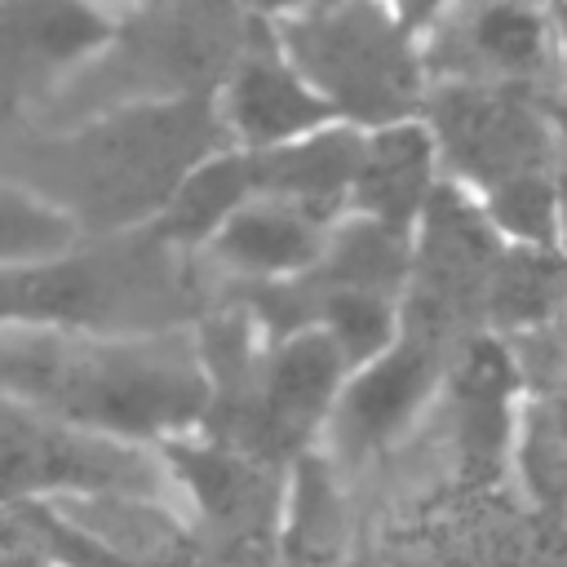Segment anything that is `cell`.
Returning a JSON list of instances; mask_svg holds the SVG:
<instances>
[{"instance_id":"obj_1","label":"cell","mask_w":567,"mask_h":567,"mask_svg":"<svg viewBox=\"0 0 567 567\" xmlns=\"http://www.w3.org/2000/svg\"><path fill=\"white\" fill-rule=\"evenodd\" d=\"M0 394L142 447L195 434L208 408L195 328L93 337L0 323Z\"/></svg>"},{"instance_id":"obj_2","label":"cell","mask_w":567,"mask_h":567,"mask_svg":"<svg viewBox=\"0 0 567 567\" xmlns=\"http://www.w3.org/2000/svg\"><path fill=\"white\" fill-rule=\"evenodd\" d=\"M221 306L204 252L164 244L151 226L80 235L66 252L0 270V323L137 337L195 328Z\"/></svg>"},{"instance_id":"obj_3","label":"cell","mask_w":567,"mask_h":567,"mask_svg":"<svg viewBox=\"0 0 567 567\" xmlns=\"http://www.w3.org/2000/svg\"><path fill=\"white\" fill-rule=\"evenodd\" d=\"M230 146L213 93L133 102L80 120L71 137L53 142V190L80 235H111L146 226L190 164Z\"/></svg>"},{"instance_id":"obj_4","label":"cell","mask_w":567,"mask_h":567,"mask_svg":"<svg viewBox=\"0 0 567 567\" xmlns=\"http://www.w3.org/2000/svg\"><path fill=\"white\" fill-rule=\"evenodd\" d=\"M257 18L235 0H142L120 9L111 40L89 58L53 97L75 120L133 106L213 93ZM49 97V102H53Z\"/></svg>"},{"instance_id":"obj_5","label":"cell","mask_w":567,"mask_h":567,"mask_svg":"<svg viewBox=\"0 0 567 567\" xmlns=\"http://www.w3.org/2000/svg\"><path fill=\"white\" fill-rule=\"evenodd\" d=\"M270 35L332 120L381 128L421 115L430 89L421 40L385 0H328L270 22Z\"/></svg>"},{"instance_id":"obj_6","label":"cell","mask_w":567,"mask_h":567,"mask_svg":"<svg viewBox=\"0 0 567 567\" xmlns=\"http://www.w3.org/2000/svg\"><path fill=\"white\" fill-rule=\"evenodd\" d=\"M97 492L164 501L177 487L159 447L120 443L0 394V509Z\"/></svg>"},{"instance_id":"obj_7","label":"cell","mask_w":567,"mask_h":567,"mask_svg":"<svg viewBox=\"0 0 567 567\" xmlns=\"http://www.w3.org/2000/svg\"><path fill=\"white\" fill-rule=\"evenodd\" d=\"M421 124L434 137L443 177L470 195H483L523 173L554 168L563 142L549 120V97L509 84L430 80Z\"/></svg>"},{"instance_id":"obj_8","label":"cell","mask_w":567,"mask_h":567,"mask_svg":"<svg viewBox=\"0 0 567 567\" xmlns=\"http://www.w3.org/2000/svg\"><path fill=\"white\" fill-rule=\"evenodd\" d=\"M501 248L478 199L443 177L412 230V275L399 297L403 332L461 354L483 328V288Z\"/></svg>"},{"instance_id":"obj_9","label":"cell","mask_w":567,"mask_h":567,"mask_svg":"<svg viewBox=\"0 0 567 567\" xmlns=\"http://www.w3.org/2000/svg\"><path fill=\"white\" fill-rule=\"evenodd\" d=\"M425 80L509 84L549 97L563 80V53L549 0H452L421 35Z\"/></svg>"},{"instance_id":"obj_10","label":"cell","mask_w":567,"mask_h":567,"mask_svg":"<svg viewBox=\"0 0 567 567\" xmlns=\"http://www.w3.org/2000/svg\"><path fill=\"white\" fill-rule=\"evenodd\" d=\"M341 381H346V363L319 328L266 346L248 412L235 439L221 447L288 470L301 452L315 447V439H323Z\"/></svg>"},{"instance_id":"obj_11","label":"cell","mask_w":567,"mask_h":567,"mask_svg":"<svg viewBox=\"0 0 567 567\" xmlns=\"http://www.w3.org/2000/svg\"><path fill=\"white\" fill-rule=\"evenodd\" d=\"M115 18L97 0H0V120L49 102L97 58Z\"/></svg>"},{"instance_id":"obj_12","label":"cell","mask_w":567,"mask_h":567,"mask_svg":"<svg viewBox=\"0 0 567 567\" xmlns=\"http://www.w3.org/2000/svg\"><path fill=\"white\" fill-rule=\"evenodd\" d=\"M452 359L456 354H447L443 346L399 332V341L381 359L346 372L332 416L323 425L332 461L337 456L363 461V456L381 452L385 443H394L412 425V416L425 408V399L447 381Z\"/></svg>"},{"instance_id":"obj_13","label":"cell","mask_w":567,"mask_h":567,"mask_svg":"<svg viewBox=\"0 0 567 567\" xmlns=\"http://www.w3.org/2000/svg\"><path fill=\"white\" fill-rule=\"evenodd\" d=\"M213 102H217L230 146L239 151H266V146H279V142H292L301 133L332 124V111L279 53L270 22L261 18L248 44L239 49V58L230 62V71L221 75V84L213 89Z\"/></svg>"},{"instance_id":"obj_14","label":"cell","mask_w":567,"mask_h":567,"mask_svg":"<svg viewBox=\"0 0 567 567\" xmlns=\"http://www.w3.org/2000/svg\"><path fill=\"white\" fill-rule=\"evenodd\" d=\"M359 146H363V128L332 120V124H323L315 133H301L292 142H279V146H266V151H248L252 195L292 204L306 217L332 226L337 217L350 213V186H354V168H359Z\"/></svg>"},{"instance_id":"obj_15","label":"cell","mask_w":567,"mask_h":567,"mask_svg":"<svg viewBox=\"0 0 567 567\" xmlns=\"http://www.w3.org/2000/svg\"><path fill=\"white\" fill-rule=\"evenodd\" d=\"M439 182H443L439 151L421 115L363 128L359 168L350 186V213L412 235Z\"/></svg>"},{"instance_id":"obj_16","label":"cell","mask_w":567,"mask_h":567,"mask_svg":"<svg viewBox=\"0 0 567 567\" xmlns=\"http://www.w3.org/2000/svg\"><path fill=\"white\" fill-rule=\"evenodd\" d=\"M328 226L306 217L292 204L252 195L230 221L204 244V261L221 284H252V279H288L306 275L323 252Z\"/></svg>"},{"instance_id":"obj_17","label":"cell","mask_w":567,"mask_h":567,"mask_svg":"<svg viewBox=\"0 0 567 567\" xmlns=\"http://www.w3.org/2000/svg\"><path fill=\"white\" fill-rule=\"evenodd\" d=\"M44 505H53L84 536H93L97 545H106L111 554L137 567H195V532L186 518L168 509V501L97 492V496L44 501Z\"/></svg>"},{"instance_id":"obj_18","label":"cell","mask_w":567,"mask_h":567,"mask_svg":"<svg viewBox=\"0 0 567 567\" xmlns=\"http://www.w3.org/2000/svg\"><path fill=\"white\" fill-rule=\"evenodd\" d=\"M248 199H252V164H248V151L221 146V151L204 155L199 164H190L182 173V182L168 190V199L159 204V213L146 226L164 244H173V248L204 252V244Z\"/></svg>"},{"instance_id":"obj_19","label":"cell","mask_w":567,"mask_h":567,"mask_svg":"<svg viewBox=\"0 0 567 567\" xmlns=\"http://www.w3.org/2000/svg\"><path fill=\"white\" fill-rule=\"evenodd\" d=\"M567 306V252L505 244L483 288V323L527 337Z\"/></svg>"},{"instance_id":"obj_20","label":"cell","mask_w":567,"mask_h":567,"mask_svg":"<svg viewBox=\"0 0 567 567\" xmlns=\"http://www.w3.org/2000/svg\"><path fill=\"white\" fill-rule=\"evenodd\" d=\"M310 270L328 288H359V292H381L399 301L412 275V235L381 226L372 217L346 213L328 226L323 252Z\"/></svg>"},{"instance_id":"obj_21","label":"cell","mask_w":567,"mask_h":567,"mask_svg":"<svg viewBox=\"0 0 567 567\" xmlns=\"http://www.w3.org/2000/svg\"><path fill=\"white\" fill-rule=\"evenodd\" d=\"M341 536H346V505L337 492V461L310 447L288 465L279 545L306 563H328L341 549Z\"/></svg>"},{"instance_id":"obj_22","label":"cell","mask_w":567,"mask_h":567,"mask_svg":"<svg viewBox=\"0 0 567 567\" xmlns=\"http://www.w3.org/2000/svg\"><path fill=\"white\" fill-rule=\"evenodd\" d=\"M315 328L332 341V350L341 354L346 372H354V368L381 359L399 341L403 319H399V301L394 297L359 292V288H328L323 284V301H319Z\"/></svg>"},{"instance_id":"obj_23","label":"cell","mask_w":567,"mask_h":567,"mask_svg":"<svg viewBox=\"0 0 567 567\" xmlns=\"http://www.w3.org/2000/svg\"><path fill=\"white\" fill-rule=\"evenodd\" d=\"M501 244L523 248H558V195H554V168L509 177L483 195H474Z\"/></svg>"},{"instance_id":"obj_24","label":"cell","mask_w":567,"mask_h":567,"mask_svg":"<svg viewBox=\"0 0 567 567\" xmlns=\"http://www.w3.org/2000/svg\"><path fill=\"white\" fill-rule=\"evenodd\" d=\"M80 239V226L27 186H0V270L31 266L66 252Z\"/></svg>"},{"instance_id":"obj_25","label":"cell","mask_w":567,"mask_h":567,"mask_svg":"<svg viewBox=\"0 0 567 567\" xmlns=\"http://www.w3.org/2000/svg\"><path fill=\"white\" fill-rule=\"evenodd\" d=\"M385 4H390V13H394V18H399L416 40H421V35H425V31L447 13V4H452V0H385Z\"/></svg>"},{"instance_id":"obj_26","label":"cell","mask_w":567,"mask_h":567,"mask_svg":"<svg viewBox=\"0 0 567 567\" xmlns=\"http://www.w3.org/2000/svg\"><path fill=\"white\" fill-rule=\"evenodd\" d=\"M248 18H261V22H279V18H292L301 9H315V4H328V0H235Z\"/></svg>"},{"instance_id":"obj_27","label":"cell","mask_w":567,"mask_h":567,"mask_svg":"<svg viewBox=\"0 0 567 567\" xmlns=\"http://www.w3.org/2000/svg\"><path fill=\"white\" fill-rule=\"evenodd\" d=\"M554 195H558V248L567 252V142L554 155Z\"/></svg>"},{"instance_id":"obj_28","label":"cell","mask_w":567,"mask_h":567,"mask_svg":"<svg viewBox=\"0 0 567 567\" xmlns=\"http://www.w3.org/2000/svg\"><path fill=\"white\" fill-rule=\"evenodd\" d=\"M549 22H554V40H558V53L567 66V0H549Z\"/></svg>"},{"instance_id":"obj_29","label":"cell","mask_w":567,"mask_h":567,"mask_svg":"<svg viewBox=\"0 0 567 567\" xmlns=\"http://www.w3.org/2000/svg\"><path fill=\"white\" fill-rule=\"evenodd\" d=\"M549 120H554V128H558V137L567 142V80L549 93Z\"/></svg>"},{"instance_id":"obj_30","label":"cell","mask_w":567,"mask_h":567,"mask_svg":"<svg viewBox=\"0 0 567 567\" xmlns=\"http://www.w3.org/2000/svg\"><path fill=\"white\" fill-rule=\"evenodd\" d=\"M97 4H106V9H128V4H142V0H97Z\"/></svg>"}]
</instances>
